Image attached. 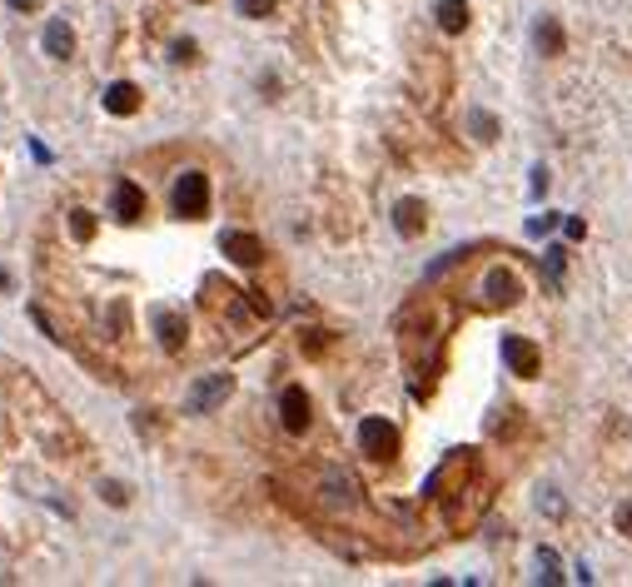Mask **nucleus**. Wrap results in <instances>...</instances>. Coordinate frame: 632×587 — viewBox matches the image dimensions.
Segmentation results:
<instances>
[{"label":"nucleus","mask_w":632,"mask_h":587,"mask_svg":"<svg viewBox=\"0 0 632 587\" xmlns=\"http://www.w3.org/2000/svg\"><path fill=\"white\" fill-rule=\"evenodd\" d=\"M170 204H175L179 219H204V214H209V179H204V170H185V175L175 179Z\"/></svg>","instance_id":"nucleus-1"},{"label":"nucleus","mask_w":632,"mask_h":587,"mask_svg":"<svg viewBox=\"0 0 632 587\" xmlns=\"http://www.w3.org/2000/svg\"><path fill=\"white\" fill-rule=\"evenodd\" d=\"M229 393H234V374H204L200 384L185 393V413H215Z\"/></svg>","instance_id":"nucleus-2"},{"label":"nucleus","mask_w":632,"mask_h":587,"mask_svg":"<svg viewBox=\"0 0 632 587\" xmlns=\"http://www.w3.org/2000/svg\"><path fill=\"white\" fill-rule=\"evenodd\" d=\"M359 448H364L368 458L389 463L393 453H399V428H393L389 418H364V424H359Z\"/></svg>","instance_id":"nucleus-3"},{"label":"nucleus","mask_w":632,"mask_h":587,"mask_svg":"<svg viewBox=\"0 0 632 587\" xmlns=\"http://www.w3.org/2000/svg\"><path fill=\"white\" fill-rule=\"evenodd\" d=\"M503 363H508L518 378H538V369H543V353H538V344H528V338H518V334H508V338H503Z\"/></svg>","instance_id":"nucleus-4"},{"label":"nucleus","mask_w":632,"mask_h":587,"mask_svg":"<svg viewBox=\"0 0 632 587\" xmlns=\"http://www.w3.org/2000/svg\"><path fill=\"white\" fill-rule=\"evenodd\" d=\"M110 214L120 225H135L139 214H145V189H139L135 179H120V185L110 189Z\"/></svg>","instance_id":"nucleus-5"},{"label":"nucleus","mask_w":632,"mask_h":587,"mask_svg":"<svg viewBox=\"0 0 632 587\" xmlns=\"http://www.w3.org/2000/svg\"><path fill=\"white\" fill-rule=\"evenodd\" d=\"M279 418H284L289 433H304V428H309V393H304L299 384H289L279 393Z\"/></svg>","instance_id":"nucleus-6"},{"label":"nucleus","mask_w":632,"mask_h":587,"mask_svg":"<svg viewBox=\"0 0 632 587\" xmlns=\"http://www.w3.org/2000/svg\"><path fill=\"white\" fill-rule=\"evenodd\" d=\"M483 294H488V304H494V309H508V304L523 294L518 274H513V269H488V274H483Z\"/></svg>","instance_id":"nucleus-7"},{"label":"nucleus","mask_w":632,"mask_h":587,"mask_svg":"<svg viewBox=\"0 0 632 587\" xmlns=\"http://www.w3.org/2000/svg\"><path fill=\"white\" fill-rule=\"evenodd\" d=\"M219 250H225L234 264H244V269H254V264L265 259V244H259L254 234H240V229H229V234L219 239Z\"/></svg>","instance_id":"nucleus-8"},{"label":"nucleus","mask_w":632,"mask_h":587,"mask_svg":"<svg viewBox=\"0 0 632 587\" xmlns=\"http://www.w3.org/2000/svg\"><path fill=\"white\" fill-rule=\"evenodd\" d=\"M105 115H120V120H125V115H135L139 110V85H130V80H115V85H105Z\"/></svg>","instance_id":"nucleus-9"},{"label":"nucleus","mask_w":632,"mask_h":587,"mask_svg":"<svg viewBox=\"0 0 632 587\" xmlns=\"http://www.w3.org/2000/svg\"><path fill=\"white\" fill-rule=\"evenodd\" d=\"M423 225H429V210H423V200H399L393 204V229L404 239L423 234Z\"/></svg>","instance_id":"nucleus-10"},{"label":"nucleus","mask_w":632,"mask_h":587,"mask_svg":"<svg viewBox=\"0 0 632 587\" xmlns=\"http://www.w3.org/2000/svg\"><path fill=\"white\" fill-rule=\"evenodd\" d=\"M154 329H160V344H165V353H179V349H185V319H179L175 309H160V313H154Z\"/></svg>","instance_id":"nucleus-11"},{"label":"nucleus","mask_w":632,"mask_h":587,"mask_svg":"<svg viewBox=\"0 0 632 587\" xmlns=\"http://www.w3.org/2000/svg\"><path fill=\"white\" fill-rule=\"evenodd\" d=\"M70 51H75V30L65 26V20H51L45 26V55L51 60H70Z\"/></svg>","instance_id":"nucleus-12"},{"label":"nucleus","mask_w":632,"mask_h":587,"mask_svg":"<svg viewBox=\"0 0 632 587\" xmlns=\"http://www.w3.org/2000/svg\"><path fill=\"white\" fill-rule=\"evenodd\" d=\"M433 15H438V26L448 30V36H463L468 30V0H438Z\"/></svg>","instance_id":"nucleus-13"},{"label":"nucleus","mask_w":632,"mask_h":587,"mask_svg":"<svg viewBox=\"0 0 632 587\" xmlns=\"http://www.w3.org/2000/svg\"><path fill=\"white\" fill-rule=\"evenodd\" d=\"M533 45H538V55H563V26L557 20H538L533 26Z\"/></svg>","instance_id":"nucleus-14"},{"label":"nucleus","mask_w":632,"mask_h":587,"mask_svg":"<svg viewBox=\"0 0 632 587\" xmlns=\"http://www.w3.org/2000/svg\"><path fill=\"white\" fill-rule=\"evenodd\" d=\"M468 130H473V139H483V145H494L498 139V120L488 110H473L468 115Z\"/></svg>","instance_id":"nucleus-15"},{"label":"nucleus","mask_w":632,"mask_h":587,"mask_svg":"<svg viewBox=\"0 0 632 587\" xmlns=\"http://www.w3.org/2000/svg\"><path fill=\"white\" fill-rule=\"evenodd\" d=\"M95 229H100V225H95V214H90V210H70V234H75L80 244H90Z\"/></svg>","instance_id":"nucleus-16"},{"label":"nucleus","mask_w":632,"mask_h":587,"mask_svg":"<svg viewBox=\"0 0 632 587\" xmlns=\"http://www.w3.org/2000/svg\"><path fill=\"white\" fill-rule=\"evenodd\" d=\"M538 583H563V567H557L553 548H538Z\"/></svg>","instance_id":"nucleus-17"},{"label":"nucleus","mask_w":632,"mask_h":587,"mask_svg":"<svg viewBox=\"0 0 632 587\" xmlns=\"http://www.w3.org/2000/svg\"><path fill=\"white\" fill-rule=\"evenodd\" d=\"M543 269H548V284H563V269H568V259H563V244H553V250L543 254Z\"/></svg>","instance_id":"nucleus-18"},{"label":"nucleus","mask_w":632,"mask_h":587,"mask_svg":"<svg viewBox=\"0 0 632 587\" xmlns=\"http://www.w3.org/2000/svg\"><path fill=\"white\" fill-rule=\"evenodd\" d=\"M234 11L244 20H265V15H274V0H234Z\"/></svg>","instance_id":"nucleus-19"},{"label":"nucleus","mask_w":632,"mask_h":587,"mask_svg":"<svg viewBox=\"0 0 632 587\" xmlns=\"http://www.w3.org/2000/svg\"><path fill=\"white\" fill-rule=\"evenodd\" d=\"M100 498L110 503V508H125V503H130V488L115 483V478H105V483H100Z\"/></svg>","instance_id":"nucleus-20"},{"label":"nucleus","mask_w":632,"mask_h":587,"mask_svg":"<svg viewBox=\"0 0 632 587\" xmlns=\"http://www.w3.org/2000/svg\"><path fill=\"white\" fill-rule=\"evenodd\" d=\"M618 533H622V537H632V498L618 508Z\"/></svg>","instance_id":"nucleus-21"},{"label":"nucleus","mask_w":632,"mask_h":587,"mask_svg":"<svg viewBox=\"0 0 632 587\" xmlns=\"http://www.w3.org/2000/svg\"><path fill=\"white\" fill-rule=\"evenodd\" d=\"M175 60H194V40H175Z\"/></svg>","instance_id":"nucleus-22"},{"label":"nucleus","mask_w":632,"mask_h":587,"mask_svg":"<svg viewBox=\"0 0 632 587\" xmlns=\"http://www.w3.org/2000/svg\"><path fill=\"white\" fill-rule=\"evenodd\" d=\"M40 0H11V11H36Z\"/></svg>","instance_id":"nucleus-23"},{"label":"nucleus","mask_w":632,"mask_h":587,"mask_svg":"<svg viewBox=\"0 0 632 587\" xmlns=\"http://www.w3.org/2000/svg\"><path fill=\"white\" fill-rule=\"evenodd\" d=\"M200 5H204V0H200Z\"/></svg>","instance_id":"nucleus-24"}]
</instances>
